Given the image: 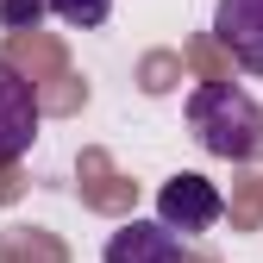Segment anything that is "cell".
Returning <instances> with one entry per match:
<instances>
[{
    "label": "cell",
    "mask_w": 263,
    "mask_h": 263,
    "mask_svg": "<svg viewBox=\"0 0 263 263\" xmlns=\"http://www.w3.org/2000/svg\"><path fill=\"white\" fill-rule=\"evenodd\" d=\"M219 213H226V194L207 176H194V170H182V176H170V182L157 188V226H170L176 238L219 226Z\"/></svg>",
    "instance_id": "2"
},
{
    "label": "cell",
    "mask_w": 263,
    "mask_h": 263,
    "mask_svg": "<svg viewBox=\"0 0 263 263\" xmlns=\"http://www.w3.org/2000/svg\"><path fill=\"white\" fill-rule=\"evenodd\" d=\"M44 13V0H0V31H31Z\"/></svg>",
    "instance_id": "7"
},
{
    "label": "cell",
    "mask_w": 263,
    "mask_h": 263,
    "mask_svg": "<svg viewBox=\"0 0 263 263\" xmlns=\"http://www.w3.org/2000/svg\"><path fill=\"white\" fill-rule=\"evenodd\" d=\"M44 7H50L63 25H76V31H94V25H107L113 0H44Z\"/></svg>",
    "instance_id": "6"
},
{
    "label": "cell",
    "mask_w": 263,
    "mask_h": 263,
    "mask_svg": "<svg viewBox=\"0 0 263 263\" xmlns=\"http://www.w3.org/2000/svg\"><path fill=\"white\" fill-rule=\"evenodd\" d=\"M188 125L201 138L207 157H226V163H251L263 151V107L251 101L245 88L232 82H207L188 94Z\"/></svg>",
    "instance_id": "1"
},
{
    "label": "cell",
    "mask_w": 263,
    "mask_h": 263,
    "mask_svg": "<svg viewBox=\"0 0 263 263\" xmlns=\"http://www.w3.org/2000/svg\"><path fill=\"white\" fill-rule=\"evenodd\" d=\"M31 138H38V94H31V82L0 57V170L19 163L31 151Z\"/></svg>",
    "instance_id": "3"
},
{
    "label": "cell",
    "mask_w": 263,
    "mask_h": 263,
    "mask_svg": "<svg viewBox=\"0 0 263 263\" xmlns=\"http://www.w3.org/2000/svg\"><path fill=\"white\" fill-rule=\"evenodd\" d=\"M101 263H182V238L170 226H157V219H125L107 238Z\"/></svg>",
    "instance_id": "5"
},
{
    "label": "cell",
    "mask_w": 263,
    "mask_h": 263,
    "mask_svg": "<svg viewBox=\"0 0 263 263\" xmlns=\"http://www.w3.org/2000/svg\"><path fill=\"white\" fill-rule=\"evenodd\" d=\"M213 38L232 50L238 69L263 76V0H219L213 7Z\"/></svg>",
    "instance_id": "4"
}]
</instances>
